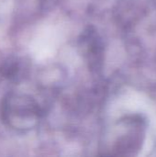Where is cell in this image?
I'll use <instances>...</instances> for the list:
<instances>
[{
  "label": "cell",
  "mask_w": 156,
  "mask_h": 157,
  "mask_svg": "<svg viewBox=\"0 0 156 157\" xmlns=\"http://www.w3.org/2000/svg\"><path fill=\"white\" fill-rule=\"evenodd\" d=\"M18 71L19 65L16 57L6 58L0 65V75L9 80H16Z\"/></svg>",
  "instance_id": "obj_1"
}]
</instances>
